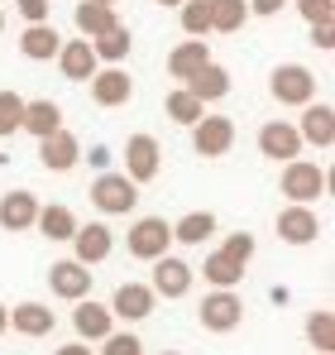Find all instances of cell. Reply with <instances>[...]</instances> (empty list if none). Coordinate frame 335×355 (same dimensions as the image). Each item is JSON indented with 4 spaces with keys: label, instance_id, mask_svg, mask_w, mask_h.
I'll return each mask as SVG.
<instances>
[{
    "label": "cell",
    "instance_id": "obj_1",
    "mask_svg": "<svg viewBox=\"0 0 335 355\" xmlns=\"http://www.w3.org/2000/svg\"><path fill=\"white\" fill-rule=\"evenodd\" d=\"M326 187H331V173L326 168H316L307 159H287V168H282V197L287 202H307L311 207Z\"/></svg>",
    "mask_w": 335,
    "mask_h": 355
},
{
    "label": "cell",
    "instance_id": "obj_2",
    "mask_svg": "<svg viewBox=\"0 0 335 355\" xmlns=\"http://www.w3.org/2000/svg\"><path fill=\"white\" fill-rule=\"evenodd\" d=\"M91 202H96L101 216H125L139 202V182H129L125 173H101L91 182Z\"/></svg>",
    "mask_w": 335,
    "mask_h": 355
},
{
    "label": "cell",
    "instance_id": "obj_3",
    "mask_svg": "<svg viewBox=\"0 0 335 355\" xmlns=\"http://www.w3.org/2000/svg\"><path fill=\"white\" fill-rule=\"evenodd\" d=\"M269 92H273L278 106H307L316 96V77L302 62H282V67H273V77H269Z\"/></svg>",
    "mask_w": 335,
    "mask_h": 355
},
{
    "label": "cell",
    "instance_id": "obj_4",
    "mask_svg": "<svg viewBox=\"0 0 335 355\" xmlns=\"http://www.w3.org/2000/svg\"><path fill=\"white\" fill-rule=\"evenodd\" d=\"M168 245H172V226H168L163 216H139L134 226H129V236H125V250L134 254V259H159L168 254Z\"/></svg>",
    "mask_w": 335,
    "mask_h": 355
},
{
    "label": "cell",
    "instance_id": "obj_5",
    "mask_svg": "<svg viewBox=\"0 0 335 355\" xmlns=\"http://www.w3.org/2000/svg\"><path fill=\"white\" fill-rule=\"evenodd\" d=\"M163 168V149L154 135H129L125 139V178L129 182H154Z\"/></svg>",
    "mask_w": 335,
    "mask_h": 355
},
{
    "label": "cell",
    "instance_id": "obj_6",
    "mask_svg": "<svg viewBox=\"0 0 335 355\" xmlns=\"http://www.w3.org/2000/svg\"><path fill=\"white\" fill-rule=\"evenodd\" d=\"M230 144H235V120L230 116H201L192 125V149L201 159H221V154H230Z\"/></svg>",
    "mask_w": 335,
    "mask_h": 355
},
{
    "label": "cell",
    "instance_id": "obj_7",
    "mask_svg": "<svg viewBox=\"0 0 335 355\" xmlns=\"http://www.w3.org/2000/svg\"><path fill=\"white\" fill-rule=\"evenodd\" d=\"M197 312H201V327H206V331H235L239 317H244V302H239L235 288H216V293L201 297Z\"/></svg>",
    "mask_w": 335,
    "mask_h": 355
},
{
    "label": "cell",
    "instance_id": "obj_8",
    "mask_svg": "<svg viewBox=\"0 0 335 355\" xmlns=\"http://www.w3.org/2000/svg\"><path fill=\"white\" fill-rule=\"evenodd\" d=\"M48 288L62 302L91 297V264H82V259H57V264H48Z\"/></svg>",
    "mask_w": 335,
    "mask_h": 355
},
{
    "label": "cell",
    "instance_id": "obj_9",
    "mask_svg": "<svg viewBox=\"0 0 335 355\" xmlns=\"http://www.w3.org/2000/svg\"><path fill=\"white\" fill-rule=\"evenodd\" d=\"M87 82H91V101H96V106H106V111H111V106H125V101L134 96V82L125 77V67H120V62L96 67Z\"/></svg>",
    "mask_w": 335,
    "mask_h": 355
},
{
    "label": "cell",
    "instance_id": "obj_10",
    "mask_svg": "<svg viewBox=\"0 0 335 355\" xmlns=\"http://www.w3.org/2000/svg\"><path fill=\"white\" fill-rule=\"evenodd\" d=\"M111 250L115 236L106 221H87V226L72 231V259H82V264H101V259H111Z\"/></svg>",
    "mask_w": 335,
    "mask_h": 355
},
{
    "label": "cell",
    "instance_id": "obj_11",
    "mask_svg": "<svg viewBox=\"0 0 335 355\" xmlns=\"http://www.w3.org/2000/svg\"><path fill=\"white\" fill-rule=\"evenodd\" d=\"M259 154L273 159V164L297 159V154H302V135H297V125H287V120H269V125L259 130Z\"/></svg>",
    "mask_w": 335,
    "mask_h": 355
},
{
    "label": "cell",
    "instance_id": "obj_12",
    "mask_svg": "<svg viewBox=\"0 0 335 355\" xmlns=\"http://www.w3.org/2000/svg\"><path fill=\"white\" fill-rule=\"evenodd\" d=\"M77 159H82L77 135L53 130V135H44V139H39V164H44L48 173H67V168H77Z\"/></svg>",
    "mask_w": 335,
    "mask_h": 355
},
{
    "label": "cell",
    "instance_id": "obj_13",
    "mask_svg": "<svg viewBox=\"0 0 335 355\" xmlns=\"http://www.w3.org/2000/svg\"><path fill=\"white\" fill-rule=\"evenodd\" d=\"M316 236H321V221H316V211L307 202H292L287 211H278V240H287V245H311Z\"/></svg>",
    "mask_w": 335,
    "mask_h": 355
},
{
    "label": "cell",
    "instance_id": "obj_14",
    "mask_svg": "<svg viewBox=\"0 0 335 355\" xmlns=\"http://www.w3.org/2000/svg\"><path fill=\"white\" fill-rule=\"evenodd\" d=\"M149 288L159 297H187V288H192V264H187V259H172V254H159Z\"/></svg>",
    "mask_w": 335,
    "mask_h": 355
},
{
    "label": "cell",
    "instance_id": "obj_15",
    "mask_svg": "<svg viewBox=\"0 0 335 355\" xmlns=\"http://www.w3.org/2000/svg\"><path fill=\"white\" fill-rule=\"evenodd\" d=\"M82 307L72 312V327H77V336L82 341H106L115 331V312L111 307H101V302H91V297H77Z\"/></svg>",
    "mask_w": 335,
    "mask_h": 355
},
{
    "label": "cell",
    "instance_id": "obj_16",
    "mask_svg": "<svg viewBox=\"0 0 335 355\" xmlns=\"http://www.w3.org/2000/svg\"><path fill=\"white\" fill-rule=\"evenodd\" d=\"M154 302H159V293H154L149 284H120L115 297H111V312L125 317V322H144V317L154 312Z\"/></svg>",
    "mask_w": 335,
    "mask_h": 355
},
{
    "label": "cell",
    "instance_id": "obj_17",
    "mask_svg": "<svg viewBox=\"0 0 335 355\" xmlns=\"http://www.w3.org/2000/svg\"><path fill=\"white\" fill-rule=\"evenodd\" d=\"M297 135H302V144H316V149H331L335 144V111L326 101H307V111H302V125H297Z\"/></svg>",
    "mask_w": 335,
    "mask_h": 355
},
{
    "label": "cell",
    "instance_id": "obj_18",
    "mask_svg": "<svg viewBox=\"0 0 335 355\" xmlns=\"http://www.w3.org/2000/svg\"><path fill=\"white\" fill-rule=\"evenodd\" d=\"M182 87H187V92H192L201 106H211V101H221L225 92H230V72H225L221 62H201V67H197V72H192Z\"/></svg>",
    "mask_w": 335,
    "mask_h": 355
},
{
    "label": "cell",
    "instance_id": "obj_19",
    "mask_svg": "<svg viewBox=\"0 0 335 355\" xmlns=\"http://www.w3.org/2000/svg\"><path fill=\"white\" fill-rule=\"evenodd\" d=\"M57 49H62V34H57L48 19H39V24H29L24 34H19V53L29 62H48L57 58Z\"/></svg>",
    "mask_w": 335,
    "mask_h": 355
},
{
    "label": "cell",
    "instance_id": "obj_20",
    "mask_svg": "<svg viewBox=\"0 0 335 355\" xmlns=\"http://www.w3.org/2000/svg\"><path fill=\"white\" fill-rule=\"evenodd\" d=\"M57 67H62V77H67V82H87V77L96 72L91 39H67V44L57 49Z\"/></svg>",
    "mask_w": 335,
    "mask_h": 355
},
{
    "label": "cell",
    "instance_id": "obj_21",
    "mask_svg": "<svg viewBox=\"0 0 335 355\" xmlns=\"http://www.w3.org/2000/svg\"><path fill=\"white\" fill-rule=\"evenodd\" d=\"M10 327L19 331V336H48L57 327V317H53V307H44V302H19V307H10Z\"/></svg>",
    "mask_w": 335,
    "mask_h": 355
},
{
    "label": "cell",
    "instance_id": "obj_22",
    "mask_svg": "<svg viewBox=\"0 0 335 355\" xmlns=\"http://www.w3.org/2000/svg\"><path fill=\"white\" fill-rule=\"evenodd\" d=\"M34 216H39L34 192H5V197H0V226H5V231H29Z\"/></svg>",
    "mask_w": 335,
    "mask_h": 355
},
{
    "label": "cell",
    "instance_id": "obj_23",
    "mask_svg": "<svg viewBox=\"0 0 335 355\" xmlns=\"http://www.w3.org/2000/svg\"><path fill=\"white\" fill-rule=\"evenodd\" d=\"M19 130H29L34 139H44V135H53L62 130V106L57 101H24V116H19Z\"/></svg>",
    "mask_w": 335,
    "mask_h": 355
},
{
    "label": "cell",
    "instance_id": "obj_24",
    "mask_svg": "<svg viewBox=\"0 0 335 355\" xmlns=\"http://www.w3.org/2000/svg\"><path fill=\"white\" fill-rule=\"evenodd\" d=\"M201 62H211V49H206V39H187V44H177L172 53H168V77H177V82H187Z\"/></svg>",
    "mask_w": 335,
    "mask_h": 355
},
{
    "label": "cell",
    "instance_id": "obj_25",
    "mask_svg": "<svg viewBox=\"0 0 335 355\" xmlns=\"http://www.w3.org/2000/svg\"><path fill=\"white\" fill-rule=\"evenodd\" d=\"M201 279H206L211 288H235V284L244 279V264H239V259H230L225 250H216V254H206V259H201Z\"/></svg>",
    "mask_w": 335,
    "mask_h": 355
},
{
    "label": "cell",
    "instance_id": "obj_26",
    "mask_svg": "<svg viewBox=\"0 0 335 355\" xmlns=\"http://www.w3.org/2000/svg\"><path fill=\"white\" fill-rule=\"evenodd\" d=\"M72 19H77L82 39H96V34H106L111 24H120V19H115V5H96V0H82Z\"/></svg>",
    "mask_w": 335,
    "mask_h": 355
},
{
    "label": "cell",
    "instance_id": "obj_27",
    "mask_svg": "<svg viewBox=\"0 0 335 355\" xmlns=\"http://www.w3.org/2000/svg\"><path fill=\"white\" fill-rule=\"evenodd\" d=\"M34 226H39V231H44L48 240H72V231H77V216H72V207L53 202V207H39Z\"/></svg>",
    "mask_w": 335,
    "mask_h": 355
},
{
    "label": "cell",
    "instance_id": "obj_28",
    "mask_svg": "<svg viewBox=\"0 0 335 355\" xmlns=\"http://www.w3.org/2000/svg\"><path fill=\"white\" fill-rule=\"evenodd\" d=\"M91 53H96V62H125L129 58V29L125 24H111L106 34L91 39Z\"/></svg>",
    "mask_w": 335,
    "mask_h": 355
},
{
    "label": "cell",
    "instance_id": "obj_29",
    "mask_svg": "<svg viewBox=\"0 0 335 355\" xmlns=\"http://www.w3.org/2000/svg\"><path fill=\"white\" fill-rule=\"evenodd\" d=\"M249 19V0H211V29L216 34H239Z\"/></svg>",
    "mask_w": 335,
    "mask_h": 355
},
{
    "label": "cell",
    "instance_id": "obj_30",
    "mask_svg": "<svg viewBox=\"0 0 335 355\" xmlns=\"http://www.w3.org/2000/svg\"><path fill=\"white\" fill-rule=\"evenodd\" d=\"M216 236V216L211 211H187L177 226H172V240H182V245H201V240Z\"/></svg>",
    "mask_w": 335,
    "mask_h": 355
},
{
    "label": "cell",
    "instance_id": "obj_31",
    "mask_svg": "<svg viewBox=\"0 0 335 355\" xmlns=\"http://www.w3.org/2000/svg\"><path fill=\"white\" fill-rule=\"evenodd\" d=\"M182 34L187 39H206L211 34V0H182Z\"/></svg>",
    "mask_w": 335,
    "mask_h": 355
},
{
    "label": "cell",
    "instance_id": "obj_32",
    "mask_svg": "<svg viewBox=\"0 0 335 355\" xmlns=\"http://www.w3.org/2000/svg\"><path fill=\"white\" fill-rule=\"evenodd\" d=\"M307 341H311L316 351H331L335 355V312H331V307H316V312L307 317Z\"/></svg>",
    "mask_w": 335,
    "mask_h": 355
},
{
    "label": "cell",
    "instance_id": "obj_33",
    "mask_svg": "<svg viewBox=\"0 0 335 355\" xmlns=\"http://www.w3.org/2000/svg\"><path fill=\"white\" fill-rule=\"evenodd\" d=\"M168 116L177 120V125H197V120L206 116V106H201V101H197L187 87H177V92L168 96Z\"/></svg>",
    "mask_w": 335,
    "mask_h": 355
},
{
    "label": "cell",
    "instance_id": "obj_34",
    "mask_svg": "<svg viewBox=\"0 0 335 355\" xmlns=\"http://www.w3.org/2000/svg\"><path fill=\"white\" fill-rule=\"evenodd\" d=\"M19 116H24V96L19 92H0V139H10L19 130Z\"/></svg>",
    "mask_w": 335,
    "mask_h": 355
},
{
    "label": "cell",
    "instance_id": "obj_35",
    "mask_svg": "<svg viewBox=\"0 0 335 355\" xmlns=\"http://www.w3.org/2000/svg\"><path fill=\"white\" fill-rule=\"evenodd\" d=\"M307 24H335V0H292Z\"/></svg>",
    "mask_w": 335,
    "mask_h": 355
},
{
    "label": "cell",
    "instance_id": "obj_36",
    "mask_svg": "<svg viewBox=\"0 0 335 355\" xmlns=\"http://www.w3.org/2000/svg\"><path fill=\"white\" fill-rule=\"evenodd\" d=\"M101 355H144V341L129 336V331H111L106 346H101Z\"/></svg>",
    "mask_w": 335,
    "mask_h": 355
},
{
    "label": "cell",
    "instance_id": "obj_37",
    "mask_svg": "<svg viewBox=\"0 0 335 355\" xmlns=\"http://www.w3.org/2000/svg\"><path fill=\"white\" fill-rule=\"evenodd\" d=\"M230 259H239V264H249V254H254V236H244V231H235V236L221 245Z\"/></svg>",
    "mask_w": 335,
    "mask_h": 355
},
{
    "label": "cell",
    "instance_id": "obj_38",
    "mask_svg": "<svg viewBox=\"0 0 335 355\" xmlns=\"http://www.w3.org/2000/svg\"><path fill=\"white\" fill-rule=\"evenodd\" d=\"M15 5H19V15H24L29 24H39V19H48V5H53V0H15Z\"/></svg>",
    "mask_w": 335,
    "mask_h": 355
},
{
    "label": "cell",
    "instance_id": "obj_39",
    "mask_svg": "<svg viewBox=\"0 0 335 355\" xmlns=\"http://www.w3.org/2000/svg\"><path fill=\"white\" fill-rule=\"evenodd\" d=\"M311 44H316L321 53H331L335 49V24H311Z\"/></svg>",
    "mask_w": 335,
    "mask_h": 355
},
{
    "label": "cell",
    "instance_id": "obj_40",
    "mask_svg": "<svg viewBox=\"0 0 335 355\" xmlns=\"http://www.w3.org/2000/svg\"><path fill=\"white\" fill-rule=\"evenodd\" d=\"M287 0H249V15H278Z\"/></svg>",
    "mask_w": 335,
    "mask_h": 355
},
{
    "label": "cell",
    "instance_id": "obj_41",
    "mask_svg": "<svg viewBox=\"0 0 335 355\" xmlns=\"http://www.w3.org/2000/svg\"><path fill=\"white\" fill-rule=\"evenodd\" d=\"M57 355H91L87 346H57Z\"/></svg>",
    "mask_w": 335,
    "mask_h": 355
},
{
    "label": "cell",
    "instance_id": "obj_42",
    "mask_svg": "<svg viewBox=\"0 0 335 355\" xmlns=\"http://www.w3.org/2000/svg\"><path fill=\"white\" fill-rule=\"evenodd\" d=\"M5 331H10V307L0 302V336H5Z\"/></svg>",
    "mask_w": 335,
    "mask_h": 355
},
{
    "label": "cell",
    "instance_id": "obj_43",
    "mask_svg": "<svg viewBox=\"0 0 335 355\" xmlns=\"http://www.w3.org/2000/svg\"><path fill=\"white\" fill-rule=\"evenodd\" d=\"M0 34H5V10H0Z\"/></svg>",
    "mask_w": 335,
    "mask_h": 355
},
{
    "label": "cell",
    "instance_id": "obj_44",
    "mask_svg": "<svg viewBox=\"0 0 335 355\" xmlns=\"http://www.w3.org/2000/svg\"><path fill=\"white\" fill-rule=\"evenodd\" d=\"M159 5H182V0H159Z\"/></svg>",
    "mask_w": 335,
    "mask_h": 355
},
{
    "label": "cell",
    "instance_id": "obj_45",
    "mask_svg": "<svg viewBox=\"0 0 335 355\" xmlns=\"http://www.w3.org/2000/svg\"><path fill=\"white\" fill-rule=\"evenodd\" d=\"M96 5H115V0H96Z\"/></svg>",
    "mask_w": 335,
    "mask_h": 355
},
{
    "label": "cell",
    "instance_id": "obj_46",
    "mask_svg": "<svg viewBox=\"0 0 335 355\" xmlns=\"http://www.w3.org/2000/svg\"><path fill=\"white\" fill-rule=\"evenodd\" d=\"M316 355H331V351H316Z\"/></svg>",
    "mask_w": 335,
    "mask_h": 355
},
{
    "label": "cell",
    "instance_id": "obj_47",
    "mask_svg": "<svg viewBox=\"0 0 335 355\" xmlns=\"http://www.w3.org/2000/svg\"><path fill=\"white\" fill-rule=\"evenodd\" d=\"M163 355H177V351H163Z\"/></svg>",
    "mask_w": 335,
    "mask_h": 355
}]
</instances>
